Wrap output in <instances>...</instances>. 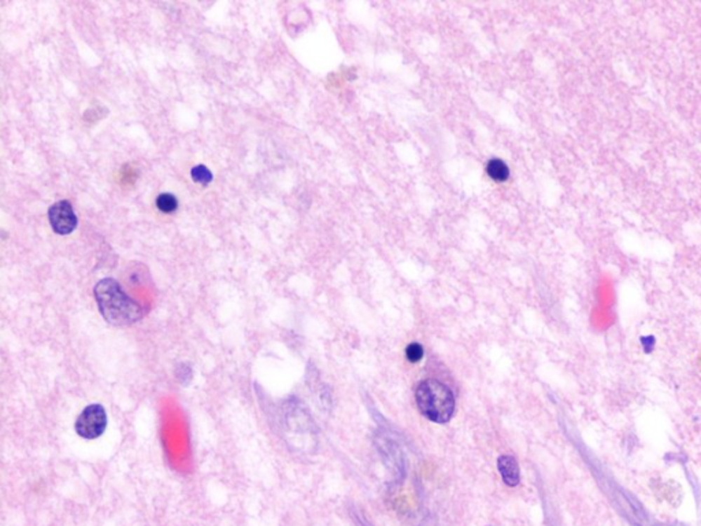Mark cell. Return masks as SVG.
<instances>
[{
	"label": "cell",
	"instance_id": "6da1fadb",
	"mask_svg": "<svg viewBox=\"0 0 701 526\" xmlns=\"http://www.w3.org/2000/svg\"><path fill=\"white\" fill-rule=\"evenodd\" d=\"M95 297L100 314L113 325H132L144 317L143 307L126 295L114 278L100 280L95 287Z\"/></svg>",
	"mask_w": 701,
	"mask_h": 526
},
{
	"label": "cell",
	"instance_id": "7a4b0ae2",
	"mask_svg": "<svg viewBox=\"0 0 701 526\" xmlns=\"http://www.w3.org/2000/svg\"><path fill=\"white\" fill-rule=\"evenodd\" d=\"M415 400L421 414L437 424H447L455 411L452 391L437 380L419 382L415 391Z\"/></svg>",
	"mask_w": 701,
	"mask_h": 526
},
{
	"label": "cell",
	"instance_id": "3957f363",
	"mask_svg": "<svg viewBox=\"0 0 701 526\" xmlns=\"http://www.w3.org/2000/svg\"><path fill=\"white\" fill-rule=\"evenodd\" d=\"M107 428V414L102 405H89L81 411L76 421V432L80 438L95 440L100 438Z\"/></svg>",
	"mask_w": 701,
	"mask_h": 526
},
{
	"label": "cell",
	"instance_id": "277c9868",
	"mask_svg": "<svg viewBox=\"0 0 701 526\" xmlns=\"http://www.w3.org/2000/svg\"><path fill=\"white\" fill-rule=\"evenodd\" d=\"M48 220L54 232L58 234H70L77 227V215L73 205L67 201H60L51 205L48 210Z\"/></svg>",
	"mask_w": 701,
	"mask_h": 526
},
{
	"label": "cell",
	"instance_id": "5b68a950",
	"mask_svg": "<svg viewBox=\"0 0 701 526\" xmlns=\"http://www.w3.org/2000/svg\"><path fill=\"white\" fill-rule=\"evenodd\" d=\"M497 468L504 480V483L510 487H517L521 480L519 474V466L515 461L514 457L510 455H503L497 459Z\"/></svg>",
	"mask_w": 701,
	"mask_h": 526
},
{
	"label": "cell",
	"instance_id": "8992f818",
	"mask_svg": "<svg viewBox=\"0 0 701 526\" xmlns=\"http://www.w3.org/2000/svg\"><path fill=\"white\" fill-rule=\"evenodd\" d=\"M156 205L162 213L172 214L178 208V201L172 194H162L156 198Z\"/></svg>",
	"mask_w": 701,
	"mask_h": 526
},
{
	"label": "cell",
	"instance_id": "52a82bcc",
	"mask_svg": "<svg viewBox=\"0 0 701 526\" xmlns=\"http://www.w3.org/2000/svg\"><path fill=\"white\" fill-rule=\"evenodd\" d=\"M191 175H192V178H193V181H195V182L202 184V185H207V184H210V182L212 181V175H211V172H210L205 166H203V165H198V166H195V168L191 170Z\"/></svg>",
	"mask_w": 701,
	"mask_h": 526
},
{
	"label": "cell",
	"instance_id": "ba28073f",
	"mask_svg": "<svg viewBox=\"0 0 701 526\" xmlns=\"http://www.w3.org/2000/svg\"><path fill=\"white\" fill-rule=\"evenodd\" d=\"M486 170H488V173L491 175L492 178H495V180H500V181H501V180H505V178H507V175H508V169H507V166H505L503 162H500V161H492V162H489V165H488V169H486Z\"/></svg>",
	"mask_w": 701,
	"mask_h": 526
},
{
	"label": "cell",
	"instance_id": "9c48e42d",
	"mask_svg": "<svg viewBox=\"0 0 701 526\" xmlns=\"http://www.w3.org/2000/svg\"><path fill=\"white\" fill-rule=\"evenodd\" d=\"M406 355H407V359H409V362L416 363V362H419L423 358V347L421 344H418V343H412V344H409V347H407Z\"/></svg>",
	"mask_w": 701,
	"mask_h": 526
},
{
	"label": "cell",
	"instance_id": "30bf717a",
	"mask_svg": "<svg viewBox=\"0 0 701 526\" xmlns=\"http://www.w3.org/2000/svg\"><path fill=\"white\" fill-rule=\"evenodd\" d=\"M352 517H353V520L356 521V524L359 526H373L370 525V524H369V522H367V521H366V520H365L360 514H358V513H353V514H352Z\"/></svg>",
	"mask_w": 701,
	"mask_h": 526
}]
</instances>
